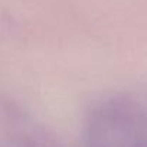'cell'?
I'll return each mask as SVG.
<instances>
[{"label":"cell","mask_w":147,"mask_h":147,"mask_svg":"<svg viewBox=\"0 0 147 147\" xmlns=\"http://www.w3.org/2000/svg\"><path fill=\"white\" fill-rule=\"evenodd\" d=\"M113 147H147V111L136 117L121 131Z\"/></svg>","instance_id":"cell-1"}]
</instances>
